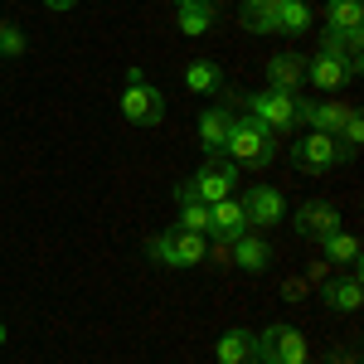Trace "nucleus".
Here are the masks:
<instances>
[{
	"label": "nucleus",
	"mask_w": 364,
	"mask_h": 364,
	"mask_svg": "<svg viewBox=\"0 0 364 364\" xmlns=\"http://www.w3.org/2000/svg\"><path fill=\"white\" fill-rule=\"evenodd\" d=\"M204 233H185V228H170V233H156L151 238V257L161 262V267H199L204 262Z\"/></svg>",
	"instance_id": "obj_3"
},
{
	"label": "nucleus",
	"mask_w": 364,
	"mask_h": 364,
	"mask_svg": "<svg viewBox=\"0 0 364 364\" xmlns=\"http://www.w3.org/2000/svg\"><path fill=\"white\" fill-rule=\"evenodd\" d=\"M243 204V219H248V228H267V224H282V214H287V199L272 190V185H252L248 199H238Z\"/></svg>",
	"instance_id": "obj_8"
},
{
	"label": "nucleus",
	"mask_w": 364,
	"mask_h": 364,
	"mask_svg": "<svg viewBox=\"0 0 364 364\" xmlns=\"http://www.w3.org/2000/svg\"><path fill=\"white\" fill-rule=\"evenodd\" d=\"M185 87L199 92V97H214L219 87H224V73H219V63H209V58H195L190 68H185Z\"/></svg>",
	"instance_id": "obj_16"
},
{
	"label": "nucleus",
	"mask_w": 364,
	"mask_h": 364,
	"mask_svg": "<svg viewBox=\"0 0 364 364\" xmlns=\"http://www.w3.org/2000/svg\"><path fill=\"white\" fill-rule=\"evenodd\" d=\"M326 306L331 311H360V272L355 267H350V277L326 287Z\"/></svg>",
	"instance_id": "obj_19"
},
{
	"label": "nucleus",
	"mask_w": 364,
	"mask_h": 364,
	"mask_svg": "<svg viewBox=\"0 0 364 364\" xmlns=\"http://www.w3.org/2000/svg\"><path fill=\"white\" fill-rule=\"evenodd\" d=\"M277 5H282V0H243L238 15H243V25H248V29L272 34V29H277Z\"/></svg>",
	"instance_id": "obj_20"
},
{
	"label": "nucleus",
	"mask_w": 364,
	"mask_h": 364,
	"mask_svg": "<svg viewBox=\"0 0 364 364\" xmlns=\"http://www.w3.org/2000/svg\"><path fill=\"white\" fill-rule=\"evenodd\" d=\"M175 5H180V10H185V5H204V0H175Z\"/></svg>",
	"instance_id": "obj_28"
},
{
	"label": "nucleus",
	"mask_w": 364,
	"mask_h": 364,
	"mask_svg": "<svg viewBox=\"0 0 364 364\" xmlns=\"http://www.w3.org/2000/svg\"><path fill=\"white\" fill-rule=\"evenodd\" d=\"M228 122H233V117H228L224 107H204V117H199V146H204L209 156H219V151H224Z\"/></svg>",
	"instance_id": "obj_15"
},
{
	"label": "nucleus",
	"mask_w": 364,
	"mask_h": 364,
	"mask_svg": "<svg viewBox=\"0 0 364 364\" xmlns=\"http://www.w3.org/2000/svg\"><path fill=\"white\" fill-rule=\"evenodd\" d=\"M0 345H5V326H0Z\"/></svg>",
	"instance_id": "obj_29"
},
{
	"label": "nucleus",
	"mask_w": 364,
	"mask_h": 364,
	"mask_svg": "<svg viewBox=\"0 0 364 364\" xmlns=\"http://www.w3.org/2000/svg\"><path fill=\"white\" fill-rule=\"evenodd\" d=\"M122 117H127L132 127H161V122H166V97H161V87H151L141 78V68H127Z\"/></svg>",
	"instance_id": "obj_2"
},
{
	"label": "nucleus",
	"mask_w": 364,
	"mask_h": 364,
	"mask_svg": "<svg viewBox=\"0 0 364 364\" xmlns=\"http://www.w3.org/2000/svg\"><path fill=\"white\" fill-rule=\"evenodd\" d=\"M252 107V122H262L267 132H291L296 127V117H301V97L296 92H277V87H267V92H257L248 102Z\"/></svg>",
	"instance_id": "obj_5"
},
{
	"label": "nucleus",
	"mask_w": 364,
	"mask_h": 364,
	"mask_svg": "<svg viewBox=\"0 0 364 364\" xmlns=\"http://www.w3.org/2000/svg\"><path fill=\"white\" fill-rule=\"evenodd\" d=\"M219 364H257V336L252 331H224L219 336Z\"/></svg>",
	"instance_id": "obj_12"
},
{
	"label": "nucleus",
	"mask_w": 364,
	"mask_h": 364,
	"mask_svg": "<svg viewBox=\"0 0 364 364\" xmlns=\"http://www.w3.org/2000/svg\"><path fill=\"white\" fill-rule=\"evenodd\" d=\"M180 228L185 233H204L209 228V204L204 199H180Z\"/></svg>",
	"instance_id": "obj_24"
},
{
	"label": "nucleus",
	"mask_w": 364,
	"mask_h": 364,
	"mask_svg": "<svg viewBox=\"0 0 364 364\" xmlns=\"http://www.w3.org/2000/svg\"><path fill=\"white\" fill-rule=\"evenodd\" d=\"M306 78V58L296 54H277L272 63H267V83L277 87V92H296V83Z\"/></svg>",
	"instance_id": "obj_14"
},
{
	"label": "nucleus",
	"mask_w": 364,
	"mask_h": 364,
	"mask_svg": "<svg viewBox=\"0 0 364 364\" xmlns=\"http://www.w3.org/2000/svg\"><path fill=\"white\" fill-rule=\"evenodd\" d=\"M267 257H272V252H267L262 238H252V233L233 238V262H238L243 272H262V267H267Z\"/></svg>",
	"instance_id": "obj_18"
},
{
	"label": "nucleus",
	"mask_w": 364,
	"mask_h": 364,
	"mask_svg": "<svg viewBox=\"0 0 364 364\" xmlns=\"http://www.w3.org/2000/svg\"><path fill=\"white\" fill-rule=\"evenodd\" d=\"M257 364H311L306 336L291 326H267L257 336Z\"/></svg>",
	"instance_id": "obj_4"
},
{
	"label": "nucleus",
	"mask_w": 364,
	"mask_h": 364,
	"mask_svg": "<svg viewBox=\"0 0 364 364\" xmlns=\"http://www.w3.org/2000/svg\"><path fill=\"white\" fill-rule=\"evenodd\" d=\"M321 248H326V257H331V262H345V267H355V262H360V238H355V233H331V238H321Z\"/></svg>",
	"instance_id": "obj_21"
},
{
	"label": "nucleus",
	"mask_w": 364,
	"mask_h": 364,
	"mask_svg": "<svg viewBox=\"0 0 364 364\" xmlns=\"http://www.w3.org/2000/svg\"><path fill=\"white\" fill-rule=\"evenodd\" d=\"M224 151L233 156V166H267V161L277 156L272 132H267L262 122H252V117H233V122H228Z\"/></svg>",
	"instance_id": "obj_1"
},
{
	"label": "nucleus",
	"mask_w": 364,
	"mask_h": 364,
	"mask_svg": "<svg viewBox=\"0 0 364 364\" xmlns=\"http://www.w3.org/2000/svg\"><path fill=\"white\" fill-rule=\"evenodd\" d=\"M326 20H331V29H336V34H360V25H364V0H331V5H326Z\"/></svg>",
	"instance_id": "obj_17"
},
{
	"label": "nucleus",
	"mask_w": 364,
	"mask_h": 364,
	"mask_svg": "<svg viewBox=\"0 0 364 364\" xmlns=\"http://www.w3.org/2000/svg\"><path fill=\"white\" fill-rule=\"evenodd\" d=\"M340 156H345V151H340V141L326 136V132H311V136H301L296 146H291V166L306 170V175H326Z\"/></svg>",
	"instance_id": "obj_7"
},
{
	"label": "nucleus",
	"mask_w": 364,
	"mask_h": 364,
	"mask_svg": "<svg viewBox=\"0 0 364 364\" xmlns=\"http://www.w3.org/2000/svg\"><path fill=\"white\" fill-rule=\"evenodd\" d=\"M0 54H25V34L15 25H0Z\"/></svg>",
	"instance_id": "obj_26"
},
{
	"label": "nucleus",
	"mask_w": 364,
	"mask_h": 364,
	"mask_svg": "<svg viewBox=\"0 0 364 364\" xmlns=\"http://www.w3.org/2000/svg\"><path fill=\"white\" fill-rule=\"evenodd\" d=\"M306 25H311L306 0H282L277 5V29H272V34H301Z\"/></svg>",
	"instance_id": "obj_22"
},
{
	"label": "nucleus",
	"mask_w": 364,
	"mask_h": 364,
	"mask_svg": "<svg viewBox=\"0 0 364 364\" xmlns=\"http://www.w3.org/2000/svg\"><path fill=\"white\" fill-rule=\"evenodd\" d=\"M214 0H204V5H185L180 10V29L190 34V39H199V34H209V25H214Z\"/></svg>",
	"instance_id": "obj_23"
},
{
	"label": "nucleus",
	"mask_w": 364,
	"mask_h": 364,
	"mask_svg": "<svg viewBox=\"0 0 364 364\" xmlns=\"http://www.w3.org/2000/svg\"><path fill=\"white\" fill-rule=\"evenodd\" d=\"M355 73H360V63H350V58H340V54H316V58L306 63V78H311L316 87H326V92L345 87Z\"/></svg>",
	"instance_id": "obj_9"
},
{
	"label": "nucleus",
	"mask_w": 364,
	"mask_h": 364,
	"mask_svg": "<svg viewBox=\"0 0 364 364\" xmlns=\"http://www.w3.org/2000/svg\"><path fill=\"white\" fill-rule=\"evenodd\" d=\"M364 141V122H360V112L350 107V117H345V127H340V151L345 156H355V146Z\"/></svg>",
	"instance_id": "obj_25"
},
{
	"label": "nucleus",
	"mask_w": 364,
	"mask_h": 364,
	"mask_svg": "<svg viewBox=\"0 0 364 364\" xmlns=\"http://www.w3.org/2000/svg\"><path fill=\"white\" fill-rule=\"evenodd\" d=\"M296 228H301L306 238H331V233L340 228V209L326 204V199H311V204L296 209Z\"/></svg>",
	"instance_id": "obj_11"
},
{
	"label": "nucleus",
	"mask_w": 364,
	"mask_h": 364,
	"mask_svg": "<svg viewBox=\"0 0 364 364\" xmlns=\"http://www.w3.org/2000/svg\"><path fill=\"white\" fill-rule=\"evenodd\" d=\"M301 117L311 122V132H326V136H340V127H345V117H350V107H340V102H301Z\"/></svg>",
	"instance_id": "obj_13"
},
{
	"label": "nucleus",
	"mask_w": 364,
	"mask_h": 364,
	"mask_svg": "<svg viewBox=\"0 0 364 364\" xmlns=\"http://www.w3.org/2000/svg\"><path fill=\"white\" fill-rule=\"evenodd\" d=\"M44 5H49V10H73L78 0H44Z\"/></svg>",
	"instance_id": "obj_27"
},
{
	"label": "nucleus",
	"mask_w": 364,
	"mask_h": 364,
	"mask_svg": "<svg viewBox=\"0 0 364 364\" xmlns=\"http://www.w3.org/2000/svg\"><path fill=\"white\" fill-rule=\"evenodd\" d=\"M204 233H214V243H233V238H243V233H248L243 204H238V199H219V204H209V228H204Z\"/></svg>",
	"instance_id": "obj_10"
},
{
	"label": "nucleus",
	"mask_w": 364,
	"mask_h": 364,
	"mask_svg": "<svg viewBox=\"0 0 364 364\" xmlns=\"http://www.w3.org/2000/svg\"><path fill=\"white\" fill-rule=\"evenodd\" d=\"M233 185H238V166H233V161H219V156H209V161L199 166V175L190 180V195L204 199V204H219V199L233 195Z\"/></svg>",
	"instance_id": "obj_6"
}]
</instances>
